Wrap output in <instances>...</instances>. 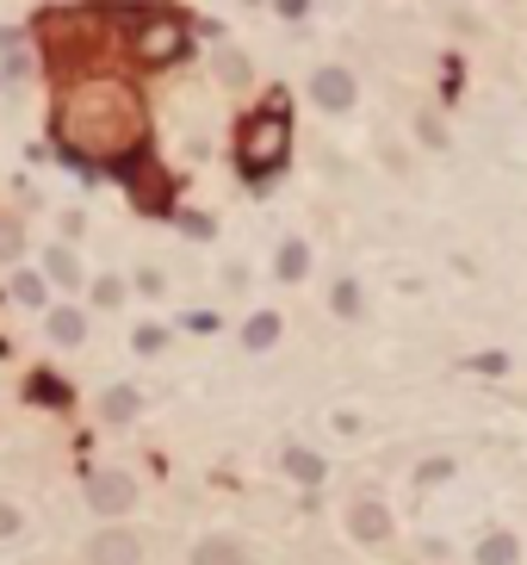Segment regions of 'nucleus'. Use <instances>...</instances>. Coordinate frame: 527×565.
<instances>
[{
	"label": "nucleus",
	"instance_id": "1",
	"mask_svg": "<svg viewBox=\"0 0 527 565\" xmlns=\"http://www.w3.org/2000/svg\"><path fill=\"white\" fill-rule=\"evenodd\" d=\"M50 131H57V143L69 156L99 162V168H125V162L143 156V143H150V113H143V99H137L131 81L87 75L57 99Z\"/></svg>",
	"mask_w": 527,
	"mask_h": 565
},
{
	"label": "nucleus",
	"instance_id": "2",
	"mask_svg": "<svg viewBox=\"0 0 527 565\" xmlns=\"http://www.w3.org/2000/svg\"><path fill=\"white\" fill-rule=\"evenodd\" d=\"M292 162V113H285V94H273L261 113L243 118L236 131V168H243L248 187H267Z\"/></svg>",
	"mask_w": 527,
	"mask_h": 565
},
{
	"label": "nucleus",
	"instance_id": "3",
	"mask_svg": "<svg viewBox=\"0 0 527 565\" xmlns=\"http://www.w3.org/2000/svg\"><path fill=\"white\" fill-rule=\"evenodd\" d=\"M341 528H348V541H360V546H385L397 534V516L378 491H360V497H348V509H341Z\"/></svg>",
	"mask_w": 527,
	"mask_h": 565
},
{
	"label": "nucleus",
	"instance_id": "4",
	"mask_svg": "<svg viewBox=\"0 0 527 565\" xmlns=\"http://www.w3.org/2000/svg\"><path fill=\"white\" fill-rule=\"evenodd\" d=\"M81 560H87V565H143V560H150V541H143L137 528L113 522V528H94V534H87Z\"/></svg>",
	"mask_w": 527,
	"mask_h": 565
},
{
	"label": "nucleus",
	"instance_id": "5",
	"mask_svg": "<svg viewBox=\"0 0 527 565\" xmlns=\"http://www.w3.org/2000/svg\"><path fill=\"white\" fill-rule=\"evenodd\" d=\"M81 497H87V509H94V516H131L137 497H143V485H137L125 467H99L94 479H87V491H81Z\"/></svg>",
	"mask_w": 527,
	"mask_h": 565
},
{
	"label": "nucleus",
	"instance_id": "6",
	"mask_svg": "<svg viewBox=\"0 0 527 565\" xmlns=\"http://www.w3.org/2000/svg\"><path fill=\"white\" fill-rule=\"evenodd\" d=\"M187 44H192L187 38V20H174V13H150V20H143V32H137V57L162 69V62L187 57Z\"/></svg>",
	"mask_w": 527,
	"mask_h": 565
},
{
	"label": "nucleus",
	"instance_id": "7",
	"mask_svg": "<svg viewBox=\"0 0 527 565\" xmlns=\"http://www.w3.org/2000/svg\"><path fill=\"white\" fill-rule=\"evenodd\" d=\"M187 565H255V546H248L243 534H230V528H211V534L192 541Z\"/></svg>",
	"mask_w": 527,
	"mask_h": 565
},
{
	"label": "nucleus",
	"instance_id": "8",
	"mask_svg": "<svg viewBox=\"0 0 527 565\" xmlns=\"http://www.w3.org/2000/svg\"><path fill=\"white\" fill-rule=\"evenodd\" d=\"M360 99V81L341 69V62H323L317 75H311V106H323V113H348Z\"/></svg>",
	"mask_w": 527,
	"mask_h": 565
},
{
	"label": "nucleus",
	"instance_id": "9",
	"mask_svg": "<svg viewBox=\"0 0 527 565\" xmlns=\"http://www.w3.org/2000/svg\"><path fill=\"white\" fill-rule=\"evenodd\" d=\"M99 423L106 429H131L137 416H143V386H131V379H113V386L99 391Z\"/></svg>",
	"mask_w": 527,
	"mask_h": 565
},
{
	"label": "nucleus",
	"instance_id": "10",
	"mask_svg": "<svg viewBox=\"0 0 527 565\" xmlns=\"http://www.w3.org/2000/svg\"><path fill=\"white\" fill-rule=\"evenodd\" d=\"M38 273L50 280V286H57V293H81V286H87V268H81V255L69 249V243H50Z\"/></svg>",
	"mask_w": 527,
	"mask_h": 565
},
{
	"label": "nucleus",
	"instance_id": "11",
	"mask_svg": "<svg viewBox=\"0 0 527 565\" xmlns=\"http://www.w3.org/2000/svg\"><path fill=\"white\" fill-rule=\"evenodd\" d=\"M44 330H50L57 349H81V342H87V311H81V305H50V311H44Z\"/></svg>",
	"mask_w": 527,
	"mask_h": 565
},
{
	"label": "nucleus",
	"instance_id": "12",
	"mask_svg": "<svg viewBox=\"0 0 527 565\" xmlns=\"http://www.w3.org/2000/svg\"><path fill=\"white\" fill-rule=\"evenodd\" d=\"M280 467H285V479H292V485H304V491H317L323 479H329V460H323L317 448H298V442L280 454Z\"/></svg>",
	"mask_w": 527,
	"mask_h": 565
},
{
	"label": "nucleus",
	"instance_id": "13",
	"mask_svg": "<svg viewBox=\"0 0 527 565\" xmlns=\"http://www.w3.org/2000/svg\"><path fill=\"white\" fill-rule=\"evenodd\" d=\"M273 273H280V286H298L304 273H311V243H304V236H285L280 255H273Z\"/></svg>",
	"mask_w": 527,
	"mask_h": 565
},
{
	"label": "nucleus",
	"instance_id": "14",
	"mask_svg": "<svg viewBox=\"0 0 527 565\" xmlns=\"http://www.w3.org/2000/svg\"><path fill=\"white\" fill-rule=\"evenodd\" d=\"M478 565H522V541L508 534V528H490L484 541H478V553H471Z\"/></svg>",
	"mask_w": 527,
	"mask_h": 565
},
{
	"label": "nucleus",
	"instance_id": "15",
	"mask_svg": "<svg viewBox=\"0 0 527 565\" xmlns=\"http://www.w3.org/2000/svg\"><path fill=\"white\" fill-rule=\"evenodd\" d=\"M280 330H285L280 311H255V317L243 323V349H248V354H267L273 342H280Z\"/></svg>",
	"mask_w": 527,
	"mask_h": 565
},
{
	"label": "nucleus",
	"instance_id": "16",
	"mask_svg": "<svg viewBox=\"0 0 527 565\" xmlns=\"http://www.w3.org/2000/svg\"><path fill=\"white\" fill-rule=\"evenodd\" d=\"M453 472H459V460L453 454H429V460H415V491H441V485H453Z\"/></svg>",
	"mask_w": 527,
	"mask_h": 565
},
{
	"label": "nucleus",
	"instance_id": "17",
	"mask_svg": "<svg viewBox=\"0 0 527 565\" xmlns=\"http://www.w3.org/2000/svg\"><path fill=\"white\" fill-rule=\"evenodd\" d=\"M13 298H20V305H32V311H50V280H44V273H32V268H20V273H13Z\"/></svg>",
	"mask_w": 527,
	"mask_h": 565
},
{
	"label": "nucleus",
	"instance_id": "18",
	"mask_svg": "<svg viewBox=\"0 0 527 565\" xmlns=\"http://www.w3.org/2000/svg\"><path fill=\"white\" fill-rule=\"evenodd\" d=\"M329 311H336V317H360V311H366L360 280H336V286H329Z\"/></svg>",
	"mask_w": 527,
	"mask_h": 565
},
{
	"label": "nucleus",
	"instance_id": "19",
	"mask_svg": "<svg viewBox=\"0 0 527 565\" xmlns=\"http://www.w3.org/2000/svg\"><path fill=\"white\" fill-rule=\"evenodd\" d=\"M87 293H94V305H99V311H118V305H125V293H131V280H118V273H99L94 286H87Z\"/></svg>",
	"mask_w": 527,
	"mask_h": 565
},
{
	"label": "nucleus",
	"instance_id": "20",
	"mask_svg": "<svg viewBox=\"0 0 527 565\" xmlns=\"http://www.w3.org/2000/svg\"><path fill=\"white\" fill-rule=\"evenodd\" d=\"M162 349H168V330H162V323H137L131 330V354L150 361V354H162Z\"/></svg>",
	"mask_w": 527,
	"mask_h": 565
},
{
	"label": "nucleus",
	"instance_id": "21",
	"mask_svg": "<svg viewBox=\"0 0 527 565\" xmlns=\"http://www.w3.org/2000/svg\"><path fill=\"white\" fill-rule=\"evenodd\" d=\"M218 81H230V87H248V57H243V50H218Z\"/></svg>",
	"mask_w": 527,
	"mask_h": 565
},
{
	"label": "nucleus",
	"instance_id": "22",
	"mask_svg": "<svg viewBox=\"0 0 527 565\" xmlns=\"http://www.w3.org/2000/svg\"><path fill=\"white\" fill-rule=\"evenodd\" d=\"M131 286H137L143 298H168V273H162V268H137Z\"/></svg>",
	"mask_w": 527,
	"mask_h": 565
},
{
	"label": "nucleus",
	"instance_id": "23",
	"mask_svg": "<svg viewBox=\"0 0 527 565\" xmlns=\"http://www.w3.org/2000/svg\"><path fill=\"white\" fill-rule=\"evenodd\" d=\"M25 534V509L13 497H0V541H20Z\"/></svg>",
	"mask_w": 527,
	"mask_h": 565
},
{
	"label": "nucleus",
	"instance_id": "24",
	"mask_svg": "<svg viewBox=\"0 0 527 565\" xmlns=\"http://www.w3.org/2000/svg\"><path fill=\"white\" fill-rule=\"evenodd\" d=\"M415 137H422L429 150H447V125H441L434 113H422V118H415Z\"/></svg>",
	"mask_w": 527,
	"mask_h": 565
},
{
	"label": "nucleus",
	"instance_id": "25",
	"mask_svg": "<svg viewBox=\"0 0 527 565\" xmlns=\"http://www.w3.org/2000/svg\"><path fill=\"white\" fill-rule=\"evenodd\" d=\"M25 255V236H20V224H0V261H20Z\"/></svg>",
	"mask_w": 527,
	"mask_h": 565
},
{
	"label": "nucleus",
	"instance_id": "26",
	"mask_svg": "<svg viewBox=\"0 0 527 565\" xmlns=\"http://www.w3.org/2000/svg\"><path fill=\"white\" fill-rule=\"evenodd\" d=\"M329 429H336V435H360L366 423H360L354 410H336V416H329Z\"/></svg>",
	"mask_w": 527,
	"mask_h": 565
},
{
	"label": "nucleus",
	"instance_id": "27",
	"mask_svg": "<svg viewBox=\"0 0 527 565\" xmlns=\"http://www.w3.org/2000/svg\"><path fill=\"white\" fill-rule=\"evenodd\" d=\"M180 231H187V236H211V217L206 212H180Z\"/></svg>",
	"mask_w": 527,
	"mask_h": 565
},
{
	"label": "nucleus",
	"instance_id": "28",
	"mask_svg": "<svg viewBox=\"0 0 527 565\" xmlns=\"http://www.w3.org/2000/svg\"><path fill=\"white\" fill-rule=\"evenodd\" d=\"M273 13H280V20H304V13H311V0H273Z\"/></svg>",
	"mask_w": 527,
	"mask_h": 565
},
{
	"label": "nucleus",
	"instance_id": "29",
	"mask_svg": "<svg viewBox=\"0 0 527 565\" xmlns=\"http://www.w3.org/2000/svg\"><path fill=\"white\" fill-rule=\"evenodd\" d=\"M224 286H230V293H243V286H248V268H243V261H230V268H224Z\"/></svg>",
	"mask_w": 527,
	"mask_h": 565
},
{
	"label": "nucleus",
	"instance_id": "30",
	"mask_svg": "<svg viewBox=\"0 0 527 565\" xmlns=\"http://www.w3.org/2000/svg\"><path fill=\"white\" fill-rule=\"evenodd\" d=\"M243 7H261V0H243Z\"/></svg>",
	"mask_w": 527,
	"mask_h": 565
}]
</instances>
